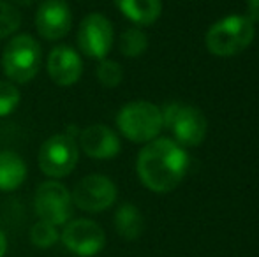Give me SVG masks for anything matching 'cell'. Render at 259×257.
<instances>
[{"label": "cell", "instance_id": "cell-1", "mask_svg": "<svg viewBox=\"0 0 259 257\" xmlns=\"http://www.w3.org/2000/svg\"><path fill=\"white\" fill-rule=\"evenodd\" d=\"M189 169V155L171 137H155L138 155L136 171L152 192H171L180 185Z\"/></svg>", "mask_w": 259, "mask_h": 257}, {"label": "cell", "instance_id": "cell-2", "mask_svg": "<svg viewBox=\"0 0 259 257\" xmlns=\"http://www.w3.org/2000/svg\"><path fill=\"white\" fill-rule=\"evenodd\" d=\"M254 35L256 28L247 16H228L211 25L206 32L205 42L211 55L228 59L249 48Z\"/></svg>", "mask_w": 259, "mask_h": 257}, {"label": "cell", "instance_id": "cell-3", "mask_svg": "<svg viewBox=\"0 0 259 257\" xmlns=\"http://www.w3.org/2000/svg\"><path fill=\"white\" fill-rule=\"evenodd\" d=\"M116 127L133 143H150L164 127L162 110L148 100H134L116 115Z\"/></svg>", "mask_w": 259, "mask_h": 257}, {"label": "cell", "instance_id": "cell-4", "mask_svg": "<svg viewBox=\"0 0 259 257\" xmlns=\"http://www.w3.org/2000/svg\"><path fill=\"white\" fill-rule=\"evenodd\" d=\"M42 64L41 44L30 34H20L7 42L2 55V67L11 83L25 85L37 76Z\"/></svg>", "mask_w": 259, "mask_h": 257}, {"label": "cell", "instance_id": "cell-5", "mask_svg": "<svg viewBox=\"0 0 259 257\" xmlns=\"http://www.w3.org/2000/svg\"><path fill=\"white\" fill-rule=\"evenodd\" d=\"M164 127L173 134L180 146H198L206 136L208 122L205 115L194 106L171 102L162 110Z\"/></svg>", "mask_w": 259, "mask_h": 257}, {"label": "cell", "instance_id": "cell-6", "mask_svg": "<svg viewBox=\"0 0 259 257\" xmlns=\"http://www.w3.org/2000/svg\"><path fill=\"white\" fill-rule=\"evenodd\" d=\"M79 159V146L65 132L50 136L39 148V168L50 178H64L74 171Z\"/></svg>", "mask_w": 259, "mask_h": 257}, {"label": "cell", "instance_id": "cell-7", "mask_svg": "<svg viewBox=\"0 0 259 257\" xmlns=\"http://www.w3.org/2000/svg\"><path fill=\"white\" fill-rule=\"evenodd\" d=\"M34 210L39 220L53 226H64L72 217L71 192L67 187L55 180L41 183L34 195Z\"/></svg>", "mask_w": 259, "mask_h": 257}, {"label": "cell", "instance_id": "cell-8", "mask_svg": "<svg viewBox=\"0 0 259 257\" xmlns=\"http://www.w3.org/2000/svg\"><path fill=\"white\" fill-rule=\"evenodd\" d=\"M78 46L89 59L104 60L113 48L115 32L113 25L104 14L90 13L79 23L78 28Z\"/></svg>", "mask_w": 259, "mask_h": 257}, {"label": "cell", "instance_id": "cell-9", "mask_svg": "<svg viewBox=\"0 0 259 257\" xmlns=\"http://www.w3.org/2000/svg\"><path fill=\"white\" fill-rule=\"evenodd\" d=\"M116 185L104 175H89L76 183L71 197L79 210L99 213L113 206L116 201Z\"/></svg>", "mask_w": 259, "mask_h": 257}, {"label": "cell", "instance_id": "cell-10", "mask_svg": "<svg viewBox=\"0 0 259 257\" xmlns=\"http://www.w3.org/2000/svg\"><path fill=\"white\" fill-rule=\"evenodd\" d=\"M60 238L67 250L81 257L97 255L106 245L103 227L89 219H76L67 222Z\"/></svg>", "mask_w": 259, "mask_h": 257}, {"label": "cell", "instance_id": "cell-11", "mask_svg": "<svg viewBox=\"0 0 259 257\" xmlns=\"http://www.w3.org/2000/svg\"><path fill=\"white\" fill-rule=\"evenodd\" d=\"M35 28L46 41L64 39L72 28V11L65 0H45L35 13Z\"/></svg>", "mask_w": 259, "mask_h": 257}, {"label": "cell", "instance_id": "cell-12", "mask_svg": "<svg viewBox=\"0 0 259 257\" xmlns=\"http://www.w3.org/2000/svg\"><path fill=\"white\" fill-rule=\"evenodd\" d=\"M48 74L58 86H72L79 81L83 74V60L74 48L60 44L53 48L48 55Z\"/></svg>", "mask_w": 259, "mask_h": 257}, {"label": "cell", "instance_id": "cell-13", "mask_svg": "<svg viewBox=\"0 0 259 257\" xmlns=\"http://www.w3.org/2000/svg\"><path fill=\"white\" fill-rule=\"evenodd\" d=\"M78 139H79V148L89 157L97 159V161L113 159L120 151L118 136L115 134V130L103 124L89 125V127L79 132Z\"/></svg>", "mask_w": 259, "mask_h": 257}, {"label": "cell", "instance_id": "cell-14", "mask_svg": "<svg viewBox=\"0 0 259 257\" xmlns=\"http://www.w3.org/2000/svg\"><path fill=\"white\" fill-rule=\"evenodd\" d=\"M27 180V164L18 153L9 150L0 151V190L11 192L23 185Z\"/></svg>", "mask_w": 259, "mask_h": 257}, {"label": "cell", "instance_id": "cell-15", "mask_svg": "<svg viewBox=\"0 0 259 257\" xmlns=\"http://www.w3.org/2000/svg\"><path fill=\"white\" fill-rule=\"evenodd\" d=\"M120 13L134 25H152L159 20L162 13L160 0H115Z\"/></svg>", "mask_w": 259, "mask_h": 257}, {"label": "cell", "instance_id": "cell-16", "mask_svg": "<svg viewBox=\"0 0 259 257\" xmlns=\"http://www.w3.org/2000/svg\"><path fill=\"white\" fill-rule=\"evenodd\" d=\"M115 229L123 240H138L145 229V219L140 208L131 202L122 204L115 213Z\"/></svg>", "mask_w": 259, "mask_h": 257}, {"label": "cell", "instance_id": "cell-17", "mask_svg": "<svg viewBox=\"0 0 259 257\" xmlns=\"http://www.w3.org/2000/svg\"><path fill=\"white\" fill-rule=\"evenodd\" d=\"M118 48L120 53L127 59H136L141 57L148 48V37L141 28L129 27L127 30L122 32L118 39Z\"/></svg>", "mask_w": 259, "mask_h": 257}, {"label": "cell", "instance_id": "cell-18", "mask_svg": "<svg viewBox=\"0 0 259 257\" xmlns=\"http://www.w3.org/2000/svg\"><path fill=\"white\" fill-rule=\"evenodd\" d=\"M60 238L57 231V226L48 224L45 220H37L30 229V241L37 248H50L55 245Z\"/></svg>", "mask_w": 259, "mask_h": 257}, {"label": "cell", "instance_id": "cell-19", "mask_svg": "<svg viewBox=\"0 0 259 257\" xmlns=\"http://www.w3.org/2000/svg\"><path fill=\"white\" fill-rule=\"evenodd\" d=\"M21 25V14L13 4L0 0V41L11 37Z\"/></svg>", "mask_w": 259, "mask_h": 257}, {"label": "cell", "instance_id": "cell-20", "mask_svg": "<svg viewBox=\"0 0 259 257\" xmlns=\"http://www.w3.org/2000/svg\"><path fill=\"white\" fill-rule=\"evenodd\" d=\"M96 74L103 86H106V88H115V86H118L120 83H122L123 69H122V65L118 62H115V60L104 59V60H99Z\"/></svg>", "mask_w": 259, "mask_h": 257}, {"label": "cell", "instance_id": "cell-21", "mask_svg": "<svg viewBox=\"0 0 259 257\" xmlns=\"http://www.w3.org/2000/svg\"><path fill=\"white\" fill-rule=\"evenodd\" d=\"M20 90L14 83L0 81V118L9 117L20 104Z\"/></svg>", "mask_w": 259, "mask_h": 257}, {"label": "cell", "instance_id": "cell-22", "mask_svg": "<svg viewBox=\"0 0 259 257\" xmlns=\"http://www.w3.org/2000/svg\"><path fill=\"white\" fill-rule=\"evenodd\" d=\"M247 18L252 23H259V0H247Z\"/></svg>", "mask_w": 259, "mask_h": 257}, {"label": "cell", "instance_id": "cell-23", "mask_svg": "<svg viewBox=\"0 0 259 257\" xmlns=\"http://www.w3.org/2000/svg\"><path fill=\"white\" fill-rule=\"evenodd\" d=\"M6 250H7V238L2 233V229H0V257L6 255Z\"/></svg>", "mask_w": 259, "mask_h": 257}, {"label": "cell", "instance_id": "cell-24", "mask_svg": "<svg viewBox=\"0 0 259 257\" xmlns=\"http://www.w3.org/2000/svg\"><path fill=\"white\" fill-rule=\"evenodd\" d=\"M14 4H20V6H32V4H35L37 0H13Z\"/></svg>", "mask_w": 259, "mask_h": 257}]
</instances>
